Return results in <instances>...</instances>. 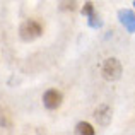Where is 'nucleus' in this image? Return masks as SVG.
I'll use <instances>...</instances> for the list:
<instances>
[{"mask_svg": "<svg viewBox=\"0 0 135 135\" xmlns=\"http://www.w3.org/2000/svg\"><path fill=\"white\" fill-rule=\"evenodd\" d=\"M122 63H120L118 58H106L104 63H103V77L106 80H116L122 77Z\"/></svg>", "mask_w": 135, "mask_h": 135, "instance_id": "2", "label": "nucleus"}, {"mask_svg": "<svg viewBox=\"0 0 135 135\" xmlns=\"http://www.w3.org/2000/svg\"><path fill=\"white\" fill-rule=\"evenodd\" d=\"M41 33H43V26L34 19L24 21L19 27V36H21L22 41H33V40H36V38H40Z\"/></svg>", "mask_w": 135, "mask_h": 135, "instance_id": "1", "label": "nucleus"}, {"mask_svg": "<svg viewBox=\"0 0 135 135\" xmlns=\"http://www.w3.org/2000/svg\"><path fill=\"white\" fill-rule=\"evenodd\" d=\"M118 17H120V22L125 26V29L128 33H135V14L128 9H122L118 10Z\"/></svg>", "mask_w": 135, "mask_h": 135, "instance_id": "5", "label": "nucleus"}, {"mask_svg": "<svg viewBox=\"0 0 135 135\" xmlns=\"http://www.w3.org/2000/svg\"><path fill=\"white\" fill-rule=\"evenodd\" d=\"M75 5H77L75 2H70V3H62V9H70V10H74V9H75Z\"/></svg>", "mask_w": 135, "mask_h": 135, "instance_id": "10", "label": "nucleus"}, {"mask_svg": "<svg viewBox=\"0 0 135 135\" xmlns=\"http://www.w3.org/2000/svg\"><path fill=\"white\" fill-rule=\"evenodd\" d=\"M62 99H63V96H62L60 91L48 89L43 94V104H45V108H48V109H56L62 104Z\"/></svg>", "mask_w": 135, "mask_h": 135, "instance_id": "3", "label": "nucleus"}, {"mask_svg": "<svg viewBox=\"0 0 135 135\" xmlns=\"http://www.w3.org/2000/svg\"><path fill=\"white\" fill-rule=\"evenodd\" d=\"M94 118L101 127H108L111 122V108L108 104H101L94 109Z\"/></svg>", "mask_w": 135, "mask_h": 135, "instance_id": "4", "label": "nucleus"}, {"mask_svg": "<svg viewBox=\"0 0 135 135\" xmlns=\"http://www.w3.org/2000/svg\"><path fill=\"white\" fill-rule=\"evenodd\" d=\"M75 135H96V130L91 123L87 122H79L75 125Z\"/></svg>", "mask_w": 135, "mask_h": 135, "instance_id": "6", "label": "nucleus"}, {"mask_svg": "<svg viewBox=\"0 0 135 135\" xmlns=\"http://www.w3.org/2000/svg\"><path fill=\"white\" fill-rule=\"evenodd\" d=\"M133 5H135V2H133Z\"/></svg>", "mask_w": 135, "mask_h": 135, "instance_id": "11", "label": "nucleus"}, {"mask_svg": "<svg viewBox=\"0 0 135 135\" xmlns=\"http://www.w3.org/2000/svg\"><path fill=\"white\" fill-rule=\"evenodd\" d=\"M87 24H89V27H92V29H99V27H103V21H101V17H99L96 12L89 16Z\"/></svg>", "mask_w": 135, "mask_h": 135, "instance_id": "8", "label": "nucleus"}, {"mask_svg": "<svg viewBox=\"0 0 135 135\" xmlns=\"http://www.w3.org/2000/svg\"><path fill=\"white\" fill-rule=\"evenodd\" d=\"M82 14H84V16H87V17H89L91 14H94V3H92V2H86V3H84Z\"/></svg>", "mask_w": 135, "mask_h": 135, "instance_id": "9", "label": "nucleus"}, {"mask_svg": "<svg viewBox=\"0 0 135 135\" xmlns=\"http://www.w3.org/2000/svg\"><path fill=\"white\" fill-rule=\"evenodd\" d=\"M12 125V118H10L9 111L3 108H0V127L2 128H5V127H10Z\"/></svg>", "mask_w": 135, "mask_h": 135, "instance_id": "7", "label": "nucleus"}]
</instances>
